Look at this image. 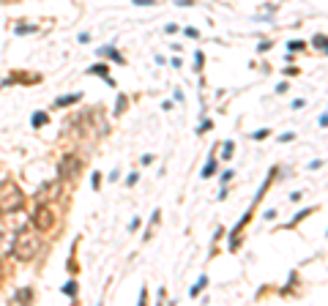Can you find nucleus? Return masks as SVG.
Here are the masks:
<instances>
[{
	"label": "nucleus",
	"mask_w": 328,
	"mask_h": 306,
	"mask_svg": "<svg viewBox=\"0 0 328 306\" xmlns=\"http://www.w3.org/2000/svg\"><path fill=\"white\" fill-rule=\"evenodd\" d=\"M38 249H41V238H38V233L22 230V233L17 235V241H14V249H11V254H14L17 260H33Z\"/></svg>",
	"instance_id": "obj_1"
},
{
	"label": "nucleus",
	"mask_w": 328,
	"mask_h": 306,
	"mask_svg": "<svg viewBox=\"0 0 328 306\" xmlns=\"http://www.w3.org/2000/svg\"><path fill=\"white\" fill-rule=\"evenodd\" d=\"M25 202L22 192H19L17 186H11V183H6L3 189H0V213H9V210H19Z\"/></svg>",
	"instance_id": "obj_2"
},
{
	"label": "nucleus",
	"mask_w": 328,
	"mask_h": 306,
	"mask_svg": "<svg viewBox=\"0 0 328 306\" xmlns=\"http://www.w3.org/2000/svg\"><path fill=\"white\" fill-rule=\"evenodd\" d=\"M55 224V216H52L50 208H38V213L33 216V227L38 230V233H46V230Z\"/></svg>",
	"instance_id": "obj_3"
},
{
	"label": "nucleus",
	"mask_w": 328,
	"mask_h": 306,
	"mask_svg": "<svg viewBox=\"0 0 328 306\" xmlns=\"http://www.w3.org/2000/svg\"><path fill=\"white\" fill-rule=\"evenodd\" d=\"M79 169V161H77V156H63L60 159V164H58V172H60V178H71Z\"/></svg>",
	"instance_id": "obj_4"
},
{
	"label": "nucleus",
	"mask_w": 328,
	"mask_h": 306,
	"mask_svg": "<svg viewBox=\"0 0 328 306\" xmlns=\"http://www.w3.org/2000/svg\"><path fill=\"white\" fill-rule=\"evenodd\" d=\"M74 101H79V93H71V96H60L55 101V107H66V104H74Z\"/></svg>",
	"instance_id": "obj_5"
},
{
	"label": "nucleus",
	"mask_w": 328,
	"mask_h": 306,
	"mask_svg": "<svg viewBox=\"0 0 328 306\" xmlns=\"http://www.w3.org/2000/svg\"><path fill=\"white\" fill-rule=\"evenodd\" d=\"M99 55H107V58L118 60V63H123V58H120V52H115V50H112V47H104V50H99Z\"/></svg>",
	"instance_id": "obj_6"
},
{
	"label": "nucleus",
	"mask_w": 328,
	"mask_h": 306,
	"mask_svg": "<svg viewBox=\"0 0 328 306\" xmlns=\"http://www.w3.org/2000/svg\"><path fill=\"white\" fill-rule=\"evenodd\" d=\"M28 298H33V290L25 287V290H19L17 295H14V301H28Z\"/></svg>",
	"instance_id": "obj_7"
},
{
	"label": "nucleus",
	"mask_w": 328,
	"mask_h": 306,
	"mask_svg": "<svg viewBox=\"0 0 328 306\" xmlns=\"http://www.w3.org/2000/svg\"><path fill=\"white\" fill-rule=\"evenodd\" d=\"M213 169H216V161H213V159H211V161H208V164H205V167H203V175H205V178H211V175H213Z\"/></svg>",
	"instance_id": "obj_8"
},
{
	"label": "nucleus",
	"mask_w": 328,
	"mask_h": 306,
	"mask_svg": "<svg viewBox=\"0 0 328 306\" xmlns=\"http://www.w3.org/2000/svg\"><path fill=\"white\" fill-rule=\"evenodd\" d=\"M46 123V115L44 112H36V115H33V126H44Z\"/></svg>",
	"instance_id": "obj_9"
},
{
	"label": "nucleus",
	"mask_w": 328,
	"mask_h": 306,
	"mask_svg": "<svg viewBox=\"0 0 328 306\" xmlns=\"http://www.w3.org/2000/svg\"><path fill=\"white\" fill-rule=\"evenodd\" d=\"M205 284H208V279H205V276H203V279H200V282H197V284H194V287H192V295H197V292H200V290H203V287H205Z\"/></svg>",
	"instance_id": "obj_10"
},
{
	"label": "nucleus",
	"mask_w": 328,
	"mask_h": 306,
	"mask_svg": "<svg viewBox=\"0 0 328 306\" xmlns=\"http://www.w3.org/2000/svg\"><path fill=\"white\" fill-rule=\"evenodd\" d=\"M312 44L317 47V50H325V36H314V38H312Z\"/></svg>",
	"instance_id": "obj_11"
},
{
	"label": "nucleus",
	"mask_w": 328,
	"mask_h": 306,
	"mask_svg": "<svg viewBox=\"0 0 328 306\" xmlns=\"http://www.w3.org/2000/svg\"><path fill=\"white\" fill-rule=\"evenodd\" d=\"M63 292H66V295H74V292H77V284H74V282H69V284L63 287Z\"/></svg>",
	"instance_id": "obj_12"
},
{
	"label": "nucleus",
	"mask_w": 328,
	"mask_h": 306,
	"mask_svg": "<svg viewBox=\"0 0 328 306\" xmlns=\"http://www.w3.org/2000/svg\"><path fill=\"white\" fill-rule=\"evenodd\" d=\"M232 148H236V145H232V142H224V159H230V156H232Z\"/></svg>",
	"instance_id": "obj_13"
},
{
	"label": "nucleus",
	"mask_w": 328,
	"mask_h": 306,
	"mask_svg": "<svg viewBox=\"0 0 328 306\" xmlns=\"http://www.w3.org/2000/svg\"><path fill=\"white\" fill-rule=\"evenodd\" d=\"M90 74H102V77H107V66H93Z\"/></svg>",
	"instance_id": "obj_14"
},
{
	"label": "nucleus",
	"mask_w": 328,
	"mask_h": 306,
	"mask_svg": "<svg viewBox=\"0 0 328 306\" xmlns=\"http://www.w3.org/2000/svg\"><path fill=\"white\" fill-rule=\"evenodd\" d=\"M33 30H36L33 25H19V28H17V33H33Z\"/></svg>",
	"instance_id": "obj_15"
},
{
	"label": "nucleus",
	"mask_w": 328,
	"mask_h": 306,
	"mask_svg": "<svg viewBox=\"0 0 328 306\" xmlns=\"http://www.w3.org/2000/svg\"><path fill=\"white\" fill-rule=\"evenodd\" d=\"M99 186H102V175L96 172V175H93V189H99Z\"/></svg>",
	"instance_id": "obj_16"
},
{
	"label": "nucleus",
	"mask_w": 328,
	"mask_h": 306,
	"mask_svg": "<svg viewBox=\"0 0 328 306\" xmlns=\"http://www.w3.org/2000/svg\"><path fill=\"white\" fill-rule=\"evenodd\" d=\"M134 3L139 6V3H145V6H153V3H156V0H134Z\"/></svg>",
	"instance_id": "obj_17"
},
{
	"label": "nucleus",
	"mask_w": 328,
	"mask_h": 306,
	"mask_svg": "<svg viewBox=\"0 0 328 306\" xmlns=\"http://www.w3.org/2000/svg\"><path fill=\"white\" fill-rule=\"evenodd\" d=\"M0 274H3V260H0Z\"/></svg>",
	"instance_id": "obj_18"
}]
</instances>
